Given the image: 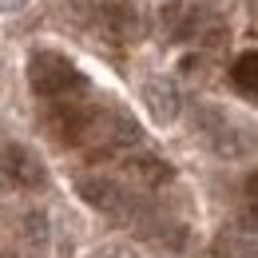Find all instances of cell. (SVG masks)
Segmentation results:
<instances>
[{
  "mask_svg": "<svg viewBox=\"0 0 258 258\" xmlns=\"http://www.w3.org/2000/svg\"><path fill=\"white\" fill-rule=\"evenodd\" d=\"M28 84L40 99H72L88 88V76L68 56L52 52V48H36L28 56Z\"/></svg>",
  "mask_w": 258,
  "mask_h": 258,
  "instance_id": "obj_1",
  "label": "cell"
},
{
  "mask_svg": "<svg viewBox=\"0 0 258 258\" xmlns=\"http://www.w3.org/2000/svg\"><path fill=\"white\" fill-rule=\"evenodd\" d=\"M92 119H96V107H84L76 99H52L44 123L48 131L68 143V147H88V131H92Z\"/></svg>",
  "mask_w": 258,
  "mask_h": 258,
  "instance_id": "obj_2",
  "label": "cell"
},
{
  "mask_svg": "<svg viewBox=\"0 0 258 258\" xmlns=\"http://www.w3.org/2000/svg\"><path fill=\"white\" fill-rule=\"evenodd\" d=\"M76 195L88 207H96L99 215H111V219H131L135 215V199L115 179H107V175H84V179H76Z\"/></svg>",
  "mask_w": 258,
  "mask_h": 258,
  "instance_id": "obj_3",
  "label": "cell"
},
{
  "mask_svg": "<svg viewBox=\"0 0 258 258\" xmlns=\"http://www.w3.org/2000/svg\"><path fill=\"white\" fill-rule=\"evenodd\" d=\"M199 127H207L215 155H223V159H242V155L254 151V135H250L246 127L226 123V115L215 111V107H203V111H199Z\"/></svg>",
  "mask_w": 258,
  "mask_h": 258,
  "instance_id": "obj_4",
  "label": "cell"
},
{
  "mask_svg": "<svg viewBox=\"0 0 258 258\" xmlns=\"http://www.w3.org/2000/svg\"><path fill=\"white\" fill-rule=\"evenodd\" d=\"M0 171H4L16 187H28V191H36V187L48 183V171H44L40 155H36L32 147H24V143H4V147H0Z\"/></svg>",
  "mask_w": 258,
  "mask_h": 258,
  "instance_id": "obj_5",
  "label": "cell"
},
{
  "mask_svg": "<svg viewBox=\"0 0 258 258\" xmlns=\"http://www.w3.org/2000/svg\"><path fill=\"white\" fill-rule=\"evenodd\" d=\"M143 103H147V111H151L155 123H171V119L179 115V107H183L179 88H175L167 76H155V80L143 84Z\"/></svg>",
  "mask_w": 258,
  "mask_h": 258,
  "instance_id": "obj_6",
  "label": "cell"
},
{
  "mask_svg": "<svg viewBox=\"0 0 258 258\" xmlns=\"http://www.w3.org/2000/svg\"><path fill=\"white\" fill-rule=\"evenodd\" d=\"M99 12H103V28L115 36V40H139V36L147 32L143 16H139L131 4H123V0H111V4H103Z\"/></svg>",
  "mask_w": 258,
  "mask_h": 258,
  "instance_id": "obj_7",
  "label": "cell"
},
{
  "mask_svg": "<svg viewBox=\"0 0 258 258\" xmlns=\"http://www.w3.org/2000/svg\"><path fill=\"white\" fill-rule=\"evenodd\" d=\"M123 175H127L131 183H139V187H167L171 179H175V171H171V163L155 159V155H135V159L123 163Z\"/></svg>",
  "mask_w": 258,
  "mask_h": 258,
  "instance_id": "obj_8",
  "label": "cell"
},
{
  "mask_svg": "<svg viewBox=\"0 0 258 258\" xmlns=\"http://www.w3.org/2000/svg\"><path fill=\"white\" fill-rule=\"evenodd\" d=\"M215 250L223 258H258V226H246V223L226 226L215 242Z\"/></svg>",
  "mask_w": 258,
  "mask_h": 258,
  "instance_id": "obj_9",
  "label": "cell"
},
{
  "mask_svg": "<svg viewBox=\"0 0 258 258\" xmlns=\"http://www.w3.org/2000/svg\"><path fill=\"white\" fill-rule=\"evenodd\" d=\"M48 238H52V223L44 211H24L20 219V242L28 246V254H44L48 250Z\"/></svg>",
  "mask_w": 258,
  "mask_h": 258,
  "instance_id": "obj_10",
  "label": "cell"
},
{
  "mask_svg": "<svg viewBox=\"0 0 258 258\" xmlns=\"http://www.w3.org/2000/svg\"><path fill=\"white\" fill-rule=\"evenodd\" d=\"M159 20H163L167 40H187V36L195 32V8H191V4H183V0L167 4V8L159 12Z\"/></svg>",
  "mask_w": 258,
  "mask_h": 258,
  "instance_id": "obj_11",
  "label": "cell"
},
{
  "mask_svg": "<svg viewBox=\"0 0 258 258\" xmlns=\"http://www.w3.org/2000/svg\"><path fill=\"white\" fill-rule=\"evenodd\" d=\"M230 80L242 96H258V52H242L230 68Z\"/></svg>",
  "mask_w": 258,
  "mask_h": 258,
  "instance_id": "obj_12",
  "label": "cell"
},
{
  "mask_svg": "<svg viewBox=\"0 0 258 258\" xmlns=\"http://www.w3.org/2000/svg\"><path fill=\"white\" fill-rule=\"evenodd\" d=\"M242 195H246V211L254 215V223H258V171L246 179V187H242Z\"/></svg>",
  "mask_w": 258,
  "mask_h": 258,
  "instance_id": "obj_13",
  "label": "cell"
},
{
  "mask_svg": "<svg viewBox=\"0 0 258 258\" xmlns=\"http://www.w3.org/2000/svg\"><path fill=\"white\" fill-rule=\"evenodd\" d=\"M28 0H0V16H12V12H20Z\"/></svg>",
  "mask_w": 258,
  "mask_h": 258,
  "instance_id": "obj_14",
  "label": "cell"
},
{
  "mask_svg": "<svg viewBox=\"0 0 258 258\" xmlns=\"http://www.w3.org/2000/svg\"><path fill=\"white\" fill-rule=\"evenodd\" d=\"M8 187H12V179H8V175H4V171H0V195L8 191Z\"/></svg>",
  "mask_w": 258,
  "mask_h": 258,
  "instance_id": "obj_15",
  "label": "cell"
},
{
  "mask_svg": "<svg viewBox=\"0 0 258 258\" xmlns=\"http://www.w3.org/2000/svg\"><path fill=\"white\" fill-rule=\"evenodd\" d=\"M250 8H254V20H258V0H250Z\"/></svg>",
  "mask_w": 258,
  "mask_h": 258,
  "instance_id": "obj_16",
  "label": "cell"
},
{
  "mask_svg": "<svg viewBox=\"0 0 258 258\" xmlns=\"http://www.w3.org/2000/svg\"><path fill=\"white\" fill-rule=\"evenodd\" d=\"M0 258H12V254H0Z\"/></svg>",
  "mask_w": 258,
  "mask_h": 258,
  "instance_id": "obj_17",
  "label": "cell"
}]
</instances>
